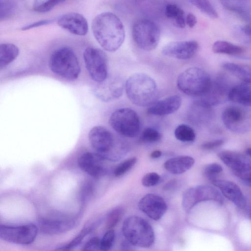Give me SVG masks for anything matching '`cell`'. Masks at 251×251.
Masks as SVG:
<instances>
[{
  "label": "cell",
  "mask_w": 251,
  "mask_h": 251,
  "mask_svg": "<svg viewBox=\"0 0 251 251\" xmlns=\"http://www.w3.org/2000/svg\"><path fill=\"white\" fill-rule=\"evenodd\" d=\"M92 30L100 45L109 52L118 50L125 40L124 25L120 19L111 12H103L96 16L92 23Z\"/></svg>",
  "instance_id": "1"
},
{
  "label": "cell",
  "mask_w": 251,
  "mask_h": 251,
  "mask_svg": "<svg viewBox=\"0 0 251 251\" xmlns=\"http://www.w3.org/2000/svg\"><path fill=\"white\" fill-rule=\"evenodd\" d=\"M88 139L95 152L106 161H117L128 151L126 141L115 137L102 126H95L88 133Z\"/></svg>",
  "instance_id": "2"
},
{
  "label": "cell",
  "mask_w": 251,
  "mask_h": 251,
  "mask_svg": "<svg viewBox=\"0 0 251 251\" xmlns=\"http://www.w3.org/2000/svg\"><path fill=\"white\" fill-rule=\"evenodd\" d=\"M125 89L128 99L138 106L149 107L157 101V85L146 74L140 73L131 75L126 81Z\"/></svg>",
  "instance_id": "3"
},
{
  "label": "cell",
  "mask_w": 251,
  "mask_h": 251,
  "mask_svg": "<svg viewBox=\"0 0 251 251\" xmlns=\"http://www.w3.org/2000/svg\"><path fill=\"white\" fill-rule=\"evenodd\" d=\"M212 81L208 74L198 67L189 68L177 77L176 84L182 93L190 96L201 98L210 90Z\"/></svg>",
  "instance_id": "4"
},
{
  "label": "cell",
  "mask_w": 251,
  "mask_h": 251,
  "mask_svg": "<svg viewBox=\"0 0 251 251\" xmlns=\"http://www.w3.org/2000/svg\"><path fill=\"white\" fill-rule=\"evenodd\" d=\"M49 67L54 74L69 80H75L80 73L77 57L69 47H62L55 50L50 57Z\"/></svg>",
  "instance_id": "5"
},
{
  "label": "cell",
  "mask_w": 251,
  "mask_h": 251,
  "mask_svg": "<svg viewBox=\"0 0 251 251\" xmlns=\"http://www.w3.org/2000/svg\"><path fill=\"white\" fill-rule=\"evenodd\" d=\"M122 231L127 242L141 248L151 246L154 241V233L151 226L144 219L131 216L124 221Z\"/></svg>",
  "instance_id": "6"
},
{
  "label": "cell",
  "mask_w": 251,
  "mask_h": 251,
  "mask_svg": "<svg viewBox=\"0 0 251 251\" xmlns=\"http://www.w3.org/2000/svg\"><path fill=\"white\" fill-rule=\"evenodd\" d=\"M109 123L118 134L126 137L136 136L140 130V121L137 113L129 108L115 110L111 115Z\"/></svg>",
  "instance_id": "7"
},
{
  "label": "cell",
  "mask_w": 251,
  "mask_h": 251,
  "mask_svg": "<svg viewBox=\"0 0 251 251\" xmlns=\"http://www.w3.org/2000/svg\"><path fill=\"white\" fill-rule=\"evenodd\" d=\"M132 35L140 48L151 51L158 44L160 31L158 26L153 22L148 19H141L133 25Z\"/></svg>",
  "instance_id": "8"
},
{
  "label": "cell",
  "mask_w": 251,
  "mask_h": 251,
  "mask_svg": "<svg viewBox=\"0 0 251 251\" xmlns=\"http://www.w3.org/2000/svg\"><path fill=\"white\" fill-rule=\"evenodd\" d=\"M83 58L86 68L92 80L99 83L108 77L107 58L102 50L88 47L83 52Z\"/></svg>",
  "instance_id": "9"
},
{
  "label": "cell",
  "mask_w": 251,
  "mask_h": 251,
  "mask_svg": "<svg viewBox=\"0 0 251 251\" xmlns=\"http://www.w3.org/2000/svg\"><path fill=\"white\" fill-rule=\"evenodd\" d=\"M225 126L230 131L244 133L251 129V110L238 106H229L222 113Z\"/></svg>",
  "instance_id": "10"
},
{
  "label": "cell",
  "mask_w": 251,
  "mask_h": 251,
  "mask_svg": "<svg viewBox=\"0 0 251 251\" xmlns=\"http://www.w3.org/2000/svg\"><path fill=\"white\" fill-rule=\"evenodd\" d=\"M38 231V227L31 224L21 226L1 225L0 237L8 242L27 245L34 241Z\"/></svg>",
  "instance_id": "11"
},
{
  "label": "cell",
  "mask_w": 251,
  "mask_h": 251,
  "mask_svg": "<svg viewBox=\"0 0 251 251\" xmlns=\"http://www.w3.org/2000/svg\"><path fill=\"white\" fill-rule=\"evenodd\" d=\"M208 200L221 202L222 201V197L214 187L199 185L189 188L184 192L182 205L184 209L188 212L198 203Z\"/></svg>",
  "instance_id": "12"
},
{
  "label": "cell",
  "mask_w": 251,
  "mask_h": 251,
  "mask_svg": "<svg viewBox=\"0 0 251 251\" xmlns=\"http://www.w3.org/2000/svg\"><path fill=\"white\" fill-rule=\"evenodd\" d=\"M124 84L119 77H107L98 83L94 88L96 97L103 102H110L119 99L123 94Z\"/></svg>",
  "instance_id": "13"
},
{
  "label": "cell",
  "mask_w": 251,
  "mask_h": 251,
  "mask_svg": "<svg viewBox=\"0 0 251 251\" xmlns=\"http://www.w3.org/2000/svg\"><path fill=\"white\" fill-rule=\"evenodd\" d=\"M198 47V42L195 40L174 41L164 46L161 52L170 57L187 60L195 55Z\"/></svg>",
  "instance_id": "14"
},
{
  "label": "cell",
  "mask_w": 251,
  "mask_h": 251,
  "mask_svg": "<svg viewBox=\"0 0 251 251\" xmlns=\"http://www.w3.org/2000/svg\"><path fill=\"white\" fill-rule=\"evenodd\" d=\"M138 207L150 218L158 220L166 213L167 204L161 196L154 194H148L139 201Z\"/></svg>",
  "instance_id": "15"
},
{
  "label": "cell",
  "mask_w": 251,
  "mask_h": 251,
  "mask_svg": "<svg viewBox=\"0 0 251 251\" xmlns=\"http://www.w3.org/2000/svg\"><path fill=\"white\" fill-rule=\"evenodd\" d=\"M105 161L98 153L87 152L79 156L77 163L82 171L93 177L99 178L106 173Z\"/></svg>",
  "instance_id": "16"
},
{
  "label": "cell",
  "mask_w": 251,
  "mask_h": 251,
  "mask_svg": "<svg viewBox=\"0 0 251 251\" xmlns=\"http://www.w3.org/2000/svg\"><path fill=\"white\" fill-rule=\"evenodd\" d=\"M76 224L72 218H48L39 220L38 227L41 232L46 234H59L71 230Z\"/></svg>",
  "instance_id": "17"
},
{
  "label": "cell",
  "mask_w": 251,
  "mask_h": 251,
  "mask_svg": "<svg viewBox=\"0 0 251 251\" xmlns=\"http://www.w3.org/2000/svg\"><path fill=\"white\" fill-rule=\"evenodd\" d=\"M57 24L70 33L78 36H84L88 31V24L85 18L80 14L68 13L57 19Z\"/></svg>",
  "instance_id": "18"
},
{
  "label": "cell",
  "mask_w": 251,
  "mask_h": 251,
  "mask_svg": "<svg viewBox=\"0 0 251 251\" xmlns=\"http://www.w3.org/2000/svg\"><path fill=\"white\" fill-rule=\"evenodd\" d=\"M218 156L227 167L235 172V174L251 171V161L240 153L223 151L219 152Z\"/></svg>",
  "instance_id": "19"
},
{
  "label": "cell",
  "mask_w": 251,
  "mask_h": 251,
  "mask_svg": "<svg viewBox=\"0 0 251 251\" xmlns=\"http://www.w3.org/2000/svg\"><path fill=\"white\" fill-rule=\"evenodd\" d=\"M211 182L220 190L226 198L237 207L244 208L246 206L245 198L236 184L230 181L218 178Z\"/></svg>",
  "instance_id": "20"
},
{
  "label": "cell",
  "mask_w": 251,
  "mask_h": 251,
  "mask_svg": "<svg viewBox=\"0 0 251 251\" xmlns=\"http://www.w3.org/2000/svg\"><path fill=\"white\" fill-rule=\"evenodd\" d=\"M181 103L182 100L179 96L173 95L157 100L149 107L147 112L148 114L152 115H167L176 111Z\"/></svg>",
  "instance_id": "21"
},
{
  "label": "cell",
  "mask_w": 251,
  "mask_h": 251,
  "mask_svg": "<svg viewBox=\"0 0 251 251\" xmlns=\"http://www.w3.org/2000/svg\"><path fill=\"white\" fill-rule=\"evenodd\" d=\"M195 163L194 159L188 155H180L171 158L164 164V168L169 173L181 174L192 168Z\"/></svg>",
  "instance_id": "22"
},
{
  "label": "cell",
  "mask_w": 251,
  "mask_h": 251,
  "mask_svg": "<svg viewBox=\"0 0 251 251\" xmlns=\"http://www.w3.org/2000/svg\"><path fill=\"white\" fill-rule=\"evenodd\" d=\"M228 99L245 106H251V85L243 83L232 87L227 94Z\"/></svg>",
  "instance_id": "23"
},
{
  "label": "cell",
  "mask_w": 251,
  "mask_h": 251,
  "mask_svg": "<svg viewBox=\"0 0 251 251\" xmlns=\"http://www.w3.org/2000/svg\"><path fill=\"white\" fill-rule=\"evenodd\" d=\"M223 68L240 79L243 83L251 85V68L243 65L226 62L223 64Z\"/></svg>",
  "instance_id": "24"
},
{
  "label": "cell",
  "mask_w": 251,
  "mask_h": 251,
  "mask_svg": "<svg viewBox=\"0 0 251 251\" xmlns=\"http://www.w3.org/2000/svg\"><path fill=\"white\" fill-rule=\"evenodd\" d=\"M19 50L15 45L3 43L0 45V69L6 67L18 56Z\"/></svg>",
  "instance_id": "25"
},
{
  "label": "cell",
  "mask_w": 251,
  "mask_h": 251,
  "mask_svg": "<svg viewBox=\"0 0 251 251\" xmlns=\"http://www.w3.org/2000/svg\"><path fill=\"white\" fill-rule=\"evenodd\" d=\"M212 50L216 53H223L232 55H239L243 52V49L241 47L223 40L215 42L212 45Z\"/></svg>",
  "instance_id": "26"
},
{
  "label": "cell",
  "mask_w": 251,
  "mask_h": 251,
  "mask_svg": "<svg viewBox=\"0 0 251 251\" xmlns=\"http://www.w3.org/2000/svg\"><path fill=\"white\" fill-rule=\"evenodd\" d=\"M165 16L174 20L176 26L184 28L186 22L183 10L175 4H168L166 5L165 10Z\"/></svg>",
  "instance_id": "27"
},
{
  "label": "cell",
  "mask_w": 251,
  "mask_h": 251,
  "mask_svg": "<svg viewBox=\"0 0 251 251\" xmlns=\"http://www.w3.org/2000/svg\"><path fill=\"white\" fill-rule=\"evenodd\" d=\"M174 134L177 140L184 142H193L196 138L194 129L185 124L178 126L175 130Z\"/></svg>",
  "instance_id": "28"
},
{
  "label": "cell",
  "mask_w": 251,
  "mask_h": 251,
  "mask_svg": "<svg viewBox=\"0 0 251 251\" xmlns=\"http://www.w3.org/2000/svg\"><path fill=\"white\" fill-rule=\"evenodd\" d=\"M189 2L210 18L216 19L218 17V15L216 10L209 1L193 0H189Z\"/></svg>",
  "instance_id": "29"
},
{
  "label": "cell",
  "mask_w": 251,
  "mask_h": 251,
  "mask_svg": "<svg viewBox=\"0 0 251 251\" xmlns=\"http://www.w3.org/2000/svg\"><path fill=\"white\" fill-rule=\"evenodd\" d=\"M124 210L121 207L112 209L108 214L105 222V227L107 230L112 228L118 224L123 215Z\"/></svg>",
  "instance_id": "30"
},
{
  "label": "cell",
  "mask_w": 251,
  "mask_h": 251,
  "mask_svg": "<svg viewBox=\"0 0 251 251\" xmlns=\"http://www.w3.org/2000/svg\"><path fill=\"white\" fill-rule=\"evenodd\" d=\"M95 227V224L92 223H89L85 226L80 231V232L78 234V235L70 243L64 247L68 249H73V248L79 245L83 240L85 237L92 231Z\"/></svg>",
  "instance_id": "31"
},
{
  "label": "cell",
  "mask_w": 251,
  "mask_h": 251,
  "mask_svg": "<svg viewBox=\"0 0 251 251\" xmlns=\"http://www.w3.org/2000/svg\"><path fill=\"white\" fill-rule=\"evenodd\" d=\"M137 158L132 157L123 160L118 164L114 170V175L116 177L122 176L129 171L136 164Z\"/></svg>",
  "instance_id": "32"
},
{
  "label": "cell",
  "mask_w": 251,
  "mask_h": 251,
  "mask_svg": "<svg viewBox=\"0 0 251 251\" xmlns=\"http://www.w3.org/2000/svg\"><path fill=\"white\" fill-rule=\"evenodd\" d=\"M16 8V3L11 0L0 1V19L4 20L8 19L15 12Z\"/></svg>",
  "instance_id": "33"
},
{
  "label": "cell",
  "mask_w": 251,
  "mask_h": 251,
  "mask_svg": "<svg viewBox=\"0 0 251 251\" xmlns=\"http://www.w3.org/2000/svg\"><path fill=\"white\" fill-rule=\"evenodd\" d=\"M63 2L60 0H37L34 2L33 8L37 12L45 13L50 11L54 6Z\"/></svg>",
  "instance_id": "34"
},
{
  "label": "cell",
  "mask_w": 251,
  "mask_h": 251,
  "mask_svg": "<svg viewBox=\"0 0 251 251\" xmlns=\"http://www.w3.org/2000/svg\"><path fill=\"white\" fill-rule=\"evenodd\" d=\"M162 137L161 134L152 127H147L143 131L141 139L144 142L152 143L158 141Z\"/></svg>",
  "instance_id": "35"
},
{
  "label": "cell",
  "mask_w": 251,
  "mask_h": 251,
  "mask_svg": "<svg viewBox=\"0 0 251 251\" xmlns=\"http://www.w3.org/2000/svg\"><path fill=\"white\" fill-rule=\"evenodd\" d=\"M223 171L222 167L217 163L207 165L204 169V175L210 181L217 179V176Z\"/></svg>",
  "instance_id": "36"
},
{
  "label": "cell",
  "mask_w": 251,
  "mask_h": 251,
  "mask_svg": "<svg viewBox=\"0 0 251 251\" xmlns=\"http://www.w3.org/2000/svg\"><path fill=\"white\" fill-rule=\"evenodd\" d=\"M115 232L113 229L107 230L100 240L101 251H110L113 246L115 239Z\"/></svg>",
  "instance_id": "37"
},
{
  "label": "cell",
  "mask_w": 251,
  "mask_h": 251,
  "mask_svg": "<svg viewBox=\"0 0 251 251\" xmlns=\"http://www.w3.org/2000/svg\"><path fill=\"white\" fill-rule=\"evenodd\" d=\"M160 179V176L156 173L151 172L146 174L142 178V185L146 187H150L158 183Z\"/></svg>",
  "instance_id": "38"
},
{
  "label": "cell",
  "mask_w": 251,
  "mask_h": 251,
  "mask_svg": "<svg viewBox=\"0 0 251 251\" xmlns=\"http://www.w3.org/2000/svg\"><path fill=\"white\" fill-rule=\"evenodd\" d=\"M81 251H101L100 239L98 237L91 238L83 246Z\"/></svg>",
  "instance_id": "39"
},
{
  "label": "cell",
  "mask_w": 251,
  "mask_h": 251,
  "mask_svg": "<svg viewBox=\"0 0 251 251\" xmlns=\"http://www.w3.org/2000/svg\"><path fill=\"white\" fill-rule=\"evenodd\" d=\"M224 143V141L222 139L216 140L209 141L201 145V148L205 150H211L222 145Z\"/></svg>",
  "instance_id": "40"
},
{
  "label": "cell",
  "mask_w": 251,
  "mask_h": 251,
  "mask_svg": "<svg viewBox=\"0 0 251 251\" xmlns=\"http://www.w3.org/2000/svg\"><path fill=\"white\" fill-rule=\"evenodd\" d=\"M52 21H53L52 20H50V19L41 20V21L30 24L26 26H25L22 27V29L23 30H28V29L32 28L38 27L40 26L47 25L51 23L52 22Z\"/></svg>",
  "instance_id": "41"
},
{
  "label": "cell",
  "mask_w": 251,
  "mask_h": 251,
  "mask_svg": "<svg viewBox=\"0 0 251 251\" xmlns=\"http://www.w3.org/2000/svg\"><path fill=\"white\" fill-rule=\"evenodd\" d=\"M242 182L247 185L251 186V171L241 174H235Z\"/></svg>",
  "instance_id": "42"
},
{
  "label": "cell",
  "mask_w": 251,
  "mask_h": 251,
  "mask_svg": "<svg viewBox=\"0 0 251 251\" xmlns=\"http://www.w3.org/2000/svg\"><path fill=\"white\" fill-rule=\"evenodd\" d=\"M185 22L189 27H193L197 22V18L195 15L190 13L187 15Z\"/></svg>",
  "instance_id": "43"
},
{
  "label": "cell",
  "mask_w": 251,
  "mask_h": 251,
  "mask_svg": "<svg viewBox=\"0 0 251 251\" xmlns=\"http://www.w3.org/2000/svg\"><path fill=\"white\" fill-rule=\"evenodd\" d=\"M176 181L175 179H173L168 182L164 186L166 190H170L176 186Z\"/></svg>",
  "instance_id": "44"
},
{
  "label": "cell",
  "mask_w": 251,
  "mask_h": 251,
  "mask_svg": "<svg viewBox=\"0 0 251 251\" xmlns=\"http://www.w3.org/2000/svg\"><path fill=\"white\" fill-rule=\"evenodd\" d=\"M162 155V152L159 150H155L153 151L150 155V156L152 158H158Z\"/></svg>",
  "instance_id": "45"
},
{
  "label": "cell",
  "mask_w": 251,
  "mask_h": 251,
  "mask_svg": "<svg viewBox=\"0 0 251 251\" xmlns=\"http://www.w3.org/2000/svg\"><path fill=\"white\" fill-rule=\"evenodd\" d=\"M244 32L251 36V24L246 25L244 28Z\"/></svg>",
  "instance_id": "46"
},
{
  "label": "cell",
  "mask_w": 251,
  "mask_h": 251,
  "mask_svg": "<svg viewBox=\"0 0 251 251\" xmlns=\"http://www.w3.org/2000/svg\"><path fill=\"white\" fill-rule=\"evenodd\" d=\"M55 251H72V249H68L63 246L57 249Z\"/></svg>",
  "instance_id": "47"
},
{
  "label": "cell",
  "mask_w": 251,
  "mask_h": 251,
  "mask_svg": "<svg viewBox=\"0 0 251 251\" xmlns=\"http://www.w3.org/2000/svg\"><path fill=\"white\" fill-rule=\"evenodd\" d=\"M123 251H132L129 248V245H127V244H125L123 247Z\"/></svg>",
  "instance_id": "48"
},
{
  "label": "cell",
  "mask_w": 251,
  "mask_h": 251,
  "mask_svg": "<svg viewBox=\"0 0 251 251\" xmlns=\"http://www.w3.org/2000/svg\"><path fill=\"white\" fill-rule=\"evenodd\" d=\"M246 152L251 157V148H248L246 151Z\"/></svg>",
  "instance_id": "49"
}]
</instances>
